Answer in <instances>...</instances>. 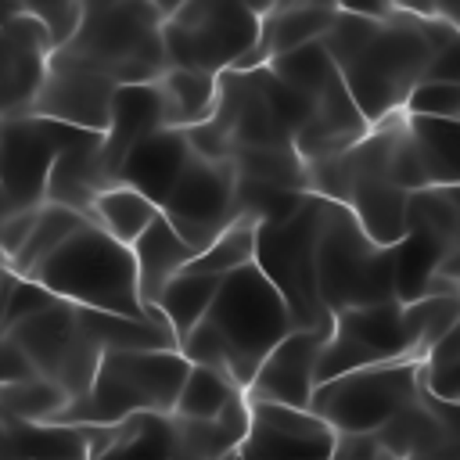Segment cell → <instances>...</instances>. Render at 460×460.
Instances as JSON below:
<instances>
[{
	"label": "cell",
	"instance_id": "35",
	"mask_svg": "<svg viewBox=\"0 0 460 460\" xmlns=\"http://www.w3.org/2000/svg\"><path fill=\"white\" fill-rule=\"evenodd\" d=\"M25 18H32L47 40V50H61L75 29H79V18H83V4H72V0H43V4H18Z\"/></svg>",
	"mask_w": 460,
	"mask_h": 460
},
{
	"label": "cell",
	"instance_id": "25",
	"mask_svg": "<svg viewBox=\"0 0 460 460\" xmlns=\"http://www.w3.org/2000/svg\"><path fill=\"white\" fill-rule=\"evenodd\" d=\"M216 288H219L216 277H198V273H180L162 288V295L155 302V313L165 320L176 345L198 327V320L205 316V309L216 298Z\"/></svg>",
	"mask_w": 460,
	"mask_h": 460
},
{
	"label": "cell",
	"instance_id": "30",
	"mask_svg": "<svg viewBox=\"0 0 460 460\" xmlns=\"http://www.w3.org/2000/svg\"><path fill=\"white\" fill-rule=\"evenodd\" d=\"M252 244H255V219L252 216H237L208 248H201L183 273H198V277H230L241 266H252Z\"/></svg>",
	"mask_w": 460,
	"mask_h": 460
},
{
	"label": "cell",
	"instance_id": "40",
	"mask_svg": "<svg viewBox=\"0 0 460 460\" xmlns=\"http://www.w3.org/2000/svg\"><path fill=\"white\" fill-rule=\"evenodd\" d=\"M406 460H460V449H442V453H413Z\"/></svg>",
	"mask_w": 460,
	"mask_h": 460
},
{
	"label": "cell",
	"instance_id": "44",
	"mask_svg": "<svg viewBox=\"0 0 460 460\" xmlns=\"http://www.w3.org/2000/svg\"><path fill=\"white\" fill-rule=\"evenodd\" d=\"M0 133H4V122H0Z\"/></svg>",
	"mask_w": 460,
	"mask_h": 460
},
{
	"label": "cell",
	"instance_id": "12",
	"mask_svg": "<svg viewBox=\"0 0 460 460\" xmlns=\"http://www.w3.org/2000/svg\"><path fill=\"white\" fill-rule=\"evenodd\" d=\"M162 219L172 226V234L194 248H208L237 216L234 201V165L230 158H190L169 198L162 201Z\"/></svg>",
	"mask_w": 460,
	"mask_h": 460
},
{
	"label": "cell",
	"instance_id": "43",
	"mask_svg": "<svg viewBox=\"0 0 460 460\" xmlns=\"http://www.w3.org/2000/svg\"><path fill=\"white\" fill-rule=\"evenodd\" d=\"M216 460H234V453H223V456H216Z\"/></svg>",
	"mask_w": 460,
	"mask_h": 460
},
{
	"label": "cell",
	"instance_id": "33",
	"mask_svg": "<svg viewBox=\"0 0 460 460\" xmlns=\"http://www.w3.org/2000/svg\"><path fill=\"white\" fill-rule=\"evenodd\" d=\"M65 406H68V395L40 374L0 392V413L25 424H54Z\"/></svg>",
	"mask_w": 460,
	"mask_h": 460
},
{
	"label": "cell",
	"instance_id": "36",
	"mask_svg": "<svg viewBox=\"0 0 460 460\" xmlns=\"http://www.w3.org/2000/svg\"><path fill=\"white\" fill-rule=\"evenodd\" d=\"M402 115L420 119H453L460 122V83H417L402 101Z\"/></svg>",
	"mask_w": 460,
	"mask_h": 460
},
{
	"label": "cell",
	"instance_id": "11",
	"mask_svg": "<svg viewBox=\"0 0 460 460\" xmlns=\"http://www.w3.org/2000/svg\"><path fill=\"white\" fill-rule=\"evenodd\" d=\"M385 363H417L410 331L402 323V305L381 302V305L345 309L331 316V334L320 352L316 385Z\"/></svg>",
	"mask_w": 460,
	"mask_h": 460
},
{
	"label": "cell",
	"instance_id": "20",
	"mask_svg": "<svg viewBox=\"0 0 460 460\" xmlns=\"http://www.w3.org/2000/svg\"><path fill=\"white\" fill-rule=\"evenodd\" d=\"M108 187H115V183L104 176V165H101V133H83L65 151H58V158L47 172V183H43V201L72 208L90 219L93 198Z\"/></svg>",
	"mask_w": 460,
	"mask_h": 460
},
{
	"label": "cell",
	"instance_id": "39",
	"mask_svg": "<svg viewBox=\"0 0 460 460\" xmlns=\"http://www.w3.org/2000/svg\"><path fill=\"white\" fill-rule=\"evenodd\" d=\"M420 79L424 83H460V40L442 47V50H435Z\"/></svg>",
	"mask_w": 460,
	"mask_h": 460
},
{
	"label": "cell",
	"instance_id": "31",
	"mask_svg": "<svg viewBox=\"0 0 460 460\" xmlns=\"http://www.w3.org/2000/svg\"><path fill=\"white\" fill-rule=\"evenodd\" d=\"M262 68H266L277 83H284L288 90H295L298 97H305L309 104H313V101L323 93V86L338 75L334 65H331V58L323 54L320 40H316V43H305V47H298V50H288V54L266 61Z\"/></svg>",
	"mask_w": 460,
	"mask_h": 460
},
{
	"label": "cell",
	"instance_id": "22",
	"mask_svg": "<svg viewBox=\"0 0 460 460\" xmlns=\"http://www.w3.org/2000/svg\"><path fill=\"white\" fill-rule=\"evenodd\" d=\"M129 255H133V273H137V298L147 313H155L162 288L183 273V266L194 259V248L183 244L158 212V219L129 244Z\"/></svg>",
	"mask_w": 460,
	"mask_h": 460
},
{
	"label": "cell",
	"instance_id": "24",
	"mask_svg": "<svg viewBox=\"0 0 460 460\" xmlns=\"http://www.w3.org/2000/svg\"><path fill=\"white\" fill-rule=\"evenodd\" d=\"M155 219H158V208H155L147 198H140L137 190L122 187V183L101 190V194L93 198V205H90V223L101 226L111 241H119V244H126V248H129Z\"/></svg>",
	"mask_w": 460,
	"mask_h": 460
},
{
	"label": "cell",
	"instance_id": "17",
	"mask_svg": "<svg viewBox=\"0 0 460 460\" xmlns=\"http://www.w3.org/2000/svg\"><path fill=\"white\" fill-rule=\"evenodd\" d=\"M169 129L165 115V97L158 83H140V86H115L111 108H108V126L101 133V165L104 176L115 183V172L129 147H137L144 137Z\"/></svg>",
	"mask_w": 460,
	"mask_h": 460
},
{
	"label": "cell",
	"instance_id": "21",
	"mask_svg": "<svg viewBox=\"0 0 460 460\" xmlns=\"http://www.w3.org/2000/svg\"><path fill=\"white\" fill-rule=\"evenodd\" d=\"M86 460H176L172 417L140 413L115 428H90Z\"/></svg>",
	"mask_w": 460,
	"mask_h": 460
},
{
	"label": "cell",
	"instance_id": "28",
	"mask_svg": "<svg viewBox=\"0 0 460 460\" xmlns=\"http://www.w3.org/2000/svg\"><path fill=\"white\" fill-rule=\"evenodd\" d=\"M237 399H241V392L223 374H216L208 367H187V377H183L176 402H172V417L205 424V420L223 417Z\"/></svg>",
	"mask_w": 460,
	"mask_h": 460
},
{
	"label": "cell",
	"instance_id": "3",
	"mask_svg": "<svg viewBox=\"0 0 460 460\" xmlns=\"http://www.w3.org/2000/svg\"><path fill=\"white\" fill-rule=\"evenodd\" d=\"M169 4L151 0H111L83 4L75 36L54 50V58L104 75L115 86L158 83L165 75L162 54V18Z\"/></svg>",
	"mask_w": 460,
	"mask_h": 460
},
{
	"label": "cell",
	"instance_id": "27",
	"mask_svg": "<svg viewBox=\"0 0 460 460\" xmlns=\"http://www.w3.org/2000/svg\"><path fill=\"white\" fill-rule=\"evenodd\" d=\"M158 90L165 97L169 129H190V126H201L212 115L216 79H208V75L183 72V68H165V75L158 79Z\"/></svg>",
	"mask_w": 460,
	"mask_h": 460
},
{
	"label": "cell",
	"instance_id": "32",
	"mask_svg": "<svg viewBox=\"0 0 460 460\" xmlns=\"http://www.w3.org/2000/svg\"><path fill=\"white\" fill-rule=\"evenodd\" d=\"M406 226H420L446 244H460V201L456 187H424L406 194Z\"/></svg>",
	"mask_w": 460,
	"mask_h": 460
},
{
	"label": "cell",
	"instance_id": "10",
	"mask_svg": "<svg viewBox=\"0 0 460 460\" xmlns=\"http://www.w3.org/2000/svg\"><path fill=\"white\" fill-rule=\"evenodd\" d=\"M420 395L417 363H385L363 367L331 381H320L309 399V413H316L338 438L341 435H374L392 417L410 410Z\"/></svg>",
	"mask_w": 460,
	"mask_h": 460
},
{
	"label": "cell",
	"instance_id": "5",
	"mask_svg": "<svg viewBox=\"0 0 460 460\" xmlns=\"http://www.w3.org/2000/svg\"><path fill=\"white\" fill-rule=\"evenodd\" d=\"M187 367L176 349H108L86 395L72 399L54 424L115 428L140 413H172Z\"/></svg>",
	"mask_w": 460,
	"mask_h": 460
},
{
	"label": "cell",
	"instance_id": "38",
	"mask_svg": "<svg viewBox=\"0 0 460 460\" xmlns=\"http://www.w3.org/2000/svg\"><path fill=\"white\" fill-rule=\"evenodd\" d=\"M36 208H40V205H36ZM36 208H14V212L4 216V223H0V255H4V266H7V259L22 248V241L29 237V226H32V219H36Z\"/></svg>",
	"mask_w": 460,
	"mask_h": 460
},
{
	"label": "cell",
	"instance_id": "18",
	"mask_svg": "<svg viewBox=\"0 0 460 460\" xmlns=\"http://www.w3.org/2000/svg\"><path fill=\"white\" fill-rule=\"evenodd\" d=\"M190 158H194V151H190L183 129H158V133L144 137L137 147H129V155L122 158V165L115 172V183L137 190L155 208H162V201L169 198V190L176 187V180L183 176Z\"/></svg>",
	"mask_w": 460,
	"mask_h": 460
},
{
	"label": "cell",
	"instance_id": "1",
	"mask_svg": "<svg viewBox=\"0 0 460 460\" xmlns=\"http://www.w3.org/2000/svg\"><path fill=\"white\" fill-rule=\"evenodd\" d=\"M291 331L295 323L270 280L255 266H241L219 280L212 305L176 352L190 367H208L244 392L266 352Z\"/></svg>",
	"mask_w": 460,
	"mask_h": 460
},
{
	"label": "cell",
	"instance_id": "34",
	"mask_svg": "<svg viewBox=\"0 0 460 460\" xmlns=\"http://www.w3.org/2000/svg\"><path fill=\"white\" fill-rule=\"evenodd\" d=\"M417 377H420V388L428 395L456 406V399H460V327L449 331L446 338H438L417 359Z\"/></svg>",
	"mask_w": 460,
	"mask_h": 460
},
{
	"label": "cell",
	"instance_id": "19",
	"mask_svg": "<svg viewBox=\"0 0 460 460\" xmlns=\"http://www.w3.org/2000/svg\"><path fill=\"white\" fill-rule=\"evenodd\" d=\"M334 14H338V4H270V7H262L255 50L230 72H252L288 50L316 43L331 29Z\"/></svg>",
	"mask_w": 460,
	"mask_h": 460
},
{
	"label": "cell",
	"instance_id": "7",
	"mask_svg": "<svg viewBox=\"0 0 460 460\" xmlns=\"http://www.w3.org/2000/svg\"><path fill=\"white\" fill-rule=\"evenodd\" d=\"M262 7L241 0H187L169 4L162 18V54L169 68L223 75L237 68L259 43Z\"/></svg>",
	"mask_w": 460,
	"mask_h": 460
},
{
	"label": "cell",
	"instance_id": "29",
	"mask_svg": "<svg viewBox=\"0 0 460 460\" xmlns=\"http://www.w3.org/2000/svg\"><path fill=\"white\" fill-rule=\"evenodd\" d=\"M230 165L237 180L309 194L305 187V165L291 147H259V151H230Z\"/></svg>",
	"mask_w": 460,
	"mask_h": 460
},
{
	"label": "cell",
	"instance_id": "6",
	"mask_svg": "<svg viewBox=\"0 0 460 460\" xmlns=\"http://www.w3.org/2000/svg\"><path fill=\"white\" fill-rule=\"evenodd\" d=\"M323 216H327V201L305 194L291 216L277 223H255L252 266L280 295L295 331H316L327 338L331 313L316 298V237Z\"/></svg>",
	"mask_w": 460,
	"mask_h": 460
},
{
	"label": "cell",
	"instance_id": "42",
	"mask_svg": "<svg viewBox=\"0 0 460 460\" xmlns=\"http://www.w3.org/2000/svg\"><path fill=\"white\" fill-rule=\"evenodd\" d=\"M7 212H11V208H7V201H4V194H0V223H4V216H7ZM0 259H4V255H0Z\"/></svg>",
	"mask_w": 460,
	"mask_h": 460
},
{
	"label": "cell",
	"instance_id": "37",
	"mask_svg": "<svg viewBox=\"0 0 460 460\" xmlns=\"http://www.w3.org/2000/svg\"><path fill=\"white\" fill-rule=\"evenodd\" d=\"M29 377H36L32 363L22 356V349L11 341V334L0 331V392L18 385V381H29Z\"/></svg>",
	"mask_w": 460,
	"mask_h": 460
},
{
	"label": "cell",
	"instance_id": "8",
	"mask_svg": "<svg viewBox=\"0 0 460 460\" xmlns=\"http://www.w3.org/2000/svg\"><path fill=\"white\" fill-rule=\"evenodd\" d=\"M316 298L331 316L395 302V248L367 241L356 219L334 201H327L316 237Z\"/></svg>",
	"mask_w": 460,
	"mask_h": 460
},
{
	"label": "cell",
	"instance_id": "15",
	"mask_svg": "<svg viewBox=\"0 0 460 460\" xmlns=\"http://www.w3.org/2000/svg\"><path fill=\"white\" fill-rule=\"evenodd\" d=\"M111 97H115V83L50 54L40 90L32 93L25 115L50 119V122H61L83 133H104Z\"/></svg>",
	"mask_w": 460,
	"mask_h": 460
},
{
	"label": "cell",
	"instance_id": "4",
	"mask_svg": "<svg viewBox=\"0 0 460 460\" xmlns=\"http://www.w3.org/2000/svg\"><path fill=\"white\" fill-rule=\"evenodd\" d=\"M25 280L43 288L50 298L79 309L165 323L158 313H147L137 298V273L129 248L111 241L90 219L79 223Z\"/></svg>",
	"mask_w": 460,
	"mask_h": 460
},
{
	"label": "cell",
	"instance_id": "23",
	"mask_svg": "<svg viewBox=\"0 0 460 460\" xmlns=\"http://www.w3.org/2000/svg\"><path fill=\"white\" fill-rule=\"evenodd\" d=\"M406 144L428 180V187H456L460 180V122L402 115Z\"/></svg>",
	"mask_w": 460,
	"mask_h": 460
},
{
	"label": "cell",
	"instance_id": "41",
	"mask_svg": "<svg viewBox=\"0 0 460 460\" xmlns=\"http://www.w3.org/2000/svg\"><path fill=\"white\" fill-rule=\"evenodd\" d=\"M7 119V101H4V90H0V122Z\"/></svg>",
	"mask_w": 460,
	"mask_h": 460
},
{
	"label": "cell",
	"instance_id": "9",
	"mask_svg": "<svg viewBox=\"0 0 460 460\" xmlns=\"http://www.w3.org/2000/svg\"><path fill=\"white\" fill-rule=\"evenodd\" d=\"M7 334L32 363V370L50 385H58L68 395V402L86 395L97 363L104 356V345L90 323V309L50 298L43 309L11 323Z\"/></svg>",
	"mask_w": 460,
	"mask_h": 460
},
{
	"label": "cell",
	"instance_id": "14",
	"mask_svg": "<svg viewBox=\"0 0 460 460\" xmlns=\"http://www.w3.org/2000/svg\"><path fill=\"white\" fill-rule=\"evenodd\" d=\"M248 424L234 460H334L338 435L309 410L277 402H244Z\"/></svg>",
	"mask_w": 460,
	"mask_h": 460
},
{
	"label": "cell",
	"instance_id": "26",
	"mask_svg": "<svg viewBox=\"0 0 460 460\" xmlns=\"http://www.w3.org/2000/svg\"><path fill=\"white\" fill-rule=\"evenodd\" d=\"M79 223H86V216H79V212H72V208H61V205H40L36 208V219H32V226H29V237L22 241V248L7 259V273L11 277H29Z\"/></svg>",
	"mask_w": 460,
	"mask_h": 460
},
{
	"label": "cell",
	"instance_id": "13",
	"mask_svg": "<svg viewBox=\"0 0 460 460\" xmlns=\"http://www.w3.org/2000/svg\"><path fill=\"white\" fill-rule=\"evenodd\" d=\"M83 129L36 119V115H18L4 119L0 133V194L7 208H36L43 205V183L47 172L72 140H79Z\"/></svg>",
	"mask_w": 460,
	"mask_h": 460
},
{
	"label": "cell",
	"instance_id": "16",
	"mask_svg": "<svg viewBox=\"0 0 460 460\" xmlns=\"http://www.w3.org/2000/svg\"><path fill=\"white\" fill-rule=\"evenodd\" d=\"M323 341L327 338L316 334V331H291L284 341H277L266 352V359L252 374L241 399L244 402H277V406H291V410H309Z\"/></svg>",
	"mask_w": 460,
	"mask_h": 460
},
{
	"label": "cell",
	"instance_id": "2",
	"mask_svg": "<svg viewBox=\"0 0 460 460\" xmlns=\"http://www.w3.org/2000/svg\"><path fill=\"white\" fill-rule=\"evenodd\" d=\"M456 40V18L438 7H385L359 54L338 68V79L363 122L381 126L392 115H402V101L420 83L431 54Z\"/></svg>",
	"mask_w": 460,
	"mask_h": 460
}]
</instances>
